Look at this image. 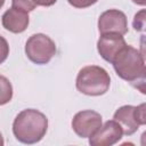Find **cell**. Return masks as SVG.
Segmentation results:
<instances>
[{
  "mask_svg": "<svg viewBox=\"0 0 146 146\" xmlns=\"http://www.w3.org/2000/svg\"><path fill=\"white\" fill-rule=\"evenodd\" d=\"M48 130L47 116L38 110L26 108L19 112L13 122V133L23 144L39 143Z\"/></svg>",
  "mask_w": 146,
  "mask_h": 146,
  "instance_id": "1",
  "label": "cell"
},
{
  "mask_svg": "<svg viewBox=\"0 0 146 146\" xmlns=\"http://www.w3.org/2000/svg\"><path fill=\"white\" fill-rule=\"evenodd\" d=\"M76 89L87 96H102L106 94L111 86V78L107 71L98 65L82 67L75 80Z\"/></svg>",
  "mask_w": 146,
  "mask_h": 146,
  "instance_id": "2",
  "label": "cell"
},
{
  "mask_svg": "<svg viewBox=\"0 0 146 146\" xmlns=\"http://www.w3.org/2000/svg\"><path fill=\"white\" fill-rule=\"evenodd\" d=\"M114 71L119 78L129 83L135 80L145 67V59L140 51L127 44L112 62Z\"/></svg>",
  "mask_w": 146,
  "mask_h": 146,
  "instance_id": "3",
  "label": "cell"
},
{
  "mask_svg": "<svg viewBox=\"0 0 146 146\" xmlns=\"http://www.w3.org/2000/svg\"><path fill=\"white\" fill-rule=\"evenodd\" d=\"M56 43L43 33L32 34L25 42L26 57L34 64H48L56 55Z\"/></svg>",
  "mask_w": 146,
  "mask_h": 146,
  "instance_id": "4",
  "label": "cell"
},
{
  "mask_svg": "<svg viewBox=\"0 0 146 146\" xmlns=\"http://www.w3.org/2000/svg\"><path fill=\"white\" fill-rule=\"evenodd\" d=\"M102 124V115L91 110L80 111L72 119V129L80 138H90Z\"/></svg>",
  "mask_w": 146,
  "mask_h": 146,
  "instance_id": "5",
  "label": "cell"
},
{
  "mask_svg": "<svg viewBox=\"0 0 146 146\" xmlns=\"http://www.w3.org/2000/svg\"><path fill=\"white\" fill-rule=\"evenodd\" d=\"M98 31L104 33H119L124 35L128 32V21L123 11L108 9L100 14L98 18Z\"/></svg>",
  "mask_w": 146,
  "mask_h": 146,
  "instance_id": "6",
  "label": "cell"
},
{
  "mask_svg": "<svg viewBox=\"0 0 146 146\" xmlns=\"http://www.w3.org/2000/svg\"><path fill=\"white\" fill-rule=\"evenodd\" d=\"M121 125L115 120L106 121L102 127L89 138L91 146H112L120 141L123 136Z\"/></svg>",
  "mask_w": 146,
  "mask_h": 146,
  "instance_id": "7",
  "label": "cell"
},
{
  "mask_svg": "<svg viewBox=\"0 0 146 146\" xmlns=\"http://www.w3.org/2000/svg\"><path fill=\"white\" fill-rule=\"evenodd\" d=\"M127 46L122 34L119 33H104L100 34L97 41V50L103 59L112 63L115 56Z\"/></svg>",
  "mask_w": 146,
  "mask_h": 146,
  "instance_id": "8",
  "label": "cell"
},
{
  "mask_svg": "<svg viewBox=\"0 0 146 146\" xmlns=\"http://www.w3.org/2000/svg\"><path fill=\"white\" fill-rule=\"evenodd\" d=\"M1 23L7 31L11 33H22L27 29L30 23L29 11L11 6L3 13Z\"/></svg>",
  "mask_w": 146,
  "mask_h": 146,
  "instance_id": "9",
  "label": "cell"
},
{
  "mask_svg": "<svg viewBox=\"0 0 146 146\" xmlns=\"http://www.w3.org/2000/svg\"><path fill=\"white\" fill-rule=\"evenodd\" d=\"M113 119L121 125L123 133L127 136L133 135L139 128V124L135 119V106L132 105H124L117 108Z\"/></svg>",
  "mask_w": 146,
  "mask_h": 146,
  "instance_id": "10",
  "label": "cell"
},
{
  "mask_svg": "<svg viewBox=\"0 0 146 146\" xmlns=\"http://www.w3.org/2000/svg\"><path fill=\"white\" fill-rule=\"evenodd\" d=\"M132 27L137 32H146V8L137 11L132 19Z\"/></svg>",
  "mask_w": 146,
  "mask_h": 146,
  "instance_id": "11",
  "label": "cell"
},
{
  "mask_svg": "<svg viewBox=\"0 0 146 146\" xmlns=\"http://www.w3.org/2000/svg\"><path fill=\"white\" fill-rule=\"evenodd\" d=\"M0 80H1V89H2L0 104H1V105H5L6 103H8V102L11 99V96H13V88H11L10 82H9L5 76H1Z\"/></svg>",
  "mask_w": 146,
  "mask_h": 146,
  "instance_id": "12",
  "label": "cell"
},
{
  "mask_svg": "<svg viewBox=\"0 0 146 146\" xmlns=\"http://www.w3.org/2000/svg\"><path fill=\"white\" fill-rule=\"evenodd\" d=\"M130 84L137 89L140 94L146 95V66L144 67V70L140 72V74L130 82Z\"/></svg>",
  "mask_w": 146,
  "mask_h": 146,
  "instance_id": "13",
  "label": "cell"
},
{
  "mask_svg": "<svg viewBox=\"0 0 146 146\" xmlns=\"http://www.w3.org/2000/svg\"><path fill=\"white\" fill-rule=\"evenodd\" d=\"M135 119L139 125H146V103L135 107Z\"/></svg>",
  "mask_w": 146,
  "mask_h": 146,
  "instance_id": "14",
  "label": "cell"
},
{
  "mask_svg": "<svg viewBox=\"0 0 146 146\" xmlns=\"http://www.w3.org/2000/svg\"><path fill=\"white\" fill-rule=\"evenodd\" d=\"M98 0H67V2L74 7V8H79V9H83V8H88L91 7L92 5H95Z\"/></svg>",
  "mask_w": 146,
  "mask_h": 146,
  "instance_id": "15",
  "label": "cell"
},
{
  "mask_svg": "<svg viewBox=\"0 0 146 146\" xmlns=\"http://www.w3.org/2000/svg\"><path fill=\"white\" fill-rule=\"evenodd\" d=\"M11 3L14 7H17V8H22L26 11H31L33 10L35 7L32 5L31 0H11Z\"/></svg>",
  "mask_w": 146,
  "mask_h": 146,
  "instance_id": "16",
  "label": "cell"
},
{
  "mask_svg": "<svg viewBox=\"0 0 146 146\" xmlns=\"http://www.w3.org/2000/svg\"><path fill=\"white\" fill-rule=\"evenodd\" d=\"M56 1L57 0H31L32 5L34 7H39V6H41V7H50V6L55 5Z\"/></svg>",
  "mask_w": 146,
  "mask_h": 146,
  "instance_id": "17",
  "label": "cell"
},
{
  "mask_svg": "<svg viewBox=\"0 0 146 146\" xmlns=\"http://www.w3.org/2000/svg\"><path fill=\"white\" fill-rule=\"evenodd\" d=\"M139 51H140L141 56L144 57V59L146 60V35H141V36H140V41H139Z\"/></svg>",
  "mask_w": 146,
  "mask_h": 146,
  "instance_id": "18",
  "label": "cell"
},
{
  "mask_svg": "<svg viewBox=\"0 0 146 146\" xmlns=\"http://www.w3.org/2000/svg\"><path fill=\"white\" fill-rule=\"evenodd\" d=\"M140 144L143 146H146V131H144L140 136Z\"/></svg>",
  "mask_w": 146,
  "mask_h": 146,
  "instance_id": "19",
  "label": "cell"
},
{
  "mask_svg": "<svg viewBox=\"0 0 146 146\" xmlns=\"http://www.w3.org/2000/svg\"><path fill=\"white\" fill-rule=\"evenodd\" d=\"M131 1L138 6H146V0H131Z\"/></svg>",
  "mask_w": 146,
  "mask_h": 146,
  "instance_id": "20",
  "label": "cell"
}]
</instances>
